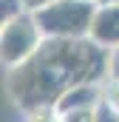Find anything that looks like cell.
<instances>
[{"instance_id":"30bf717a","label":"cell","mask_w":119,"mask_h":122,"mask_svg":"<svg viewBox=\"0 0 119 122\" xmlns=\"http://www.w3.org/2000/svg\"><path fill=\"white\" fill-rule=\"evenodd\" d=\"M96 122H119V114L111 108V105H99V117H96Z\"/></svg>"},{"instance_id":"7a4b0ae2","label":"cell","mask_w":119,"mask_h":122,"mask_svg":"<svg viewBox=\"0 0 119 122\" xmlns=\"http://www.w3.org/2000/svg\"><path fill=\"white\" fill-rule=\"evenodd\" d=\"M96 3L88 0H57L48 9L37 11V26L45 40H85L94 26Z\"/></svg>"},{"instance_id":"52a82bcc","label":"cell","mask_w":119,"mask_h":122,"mask_svg":"<svg viewBox=\"0 0 119 122\" xmlns=\"http://www.w3.org/2000/svg\"><path fill=\"white\" fill-rule=\"evenodd\" d=\"M105 105H111L119 114V80L116 77H108L105 80Z\"/></svg>"},{"instance_id":"7c38bea8","label":"cell","mask_w":119,"mask_h":122,"mask_svg":"<svg viewBox=\"0 0 119 122\" xmlns=\"http://www.w3.org/2000/svg\"><path fill=\"white\" fill-rule=\"evenodd\" d=\"M96 6H119V0H96Z\"/></svg>"},{"instance_id":"5b68a950","label":"cell","mask_w":119,"mask_h":122,"mask_svg":"<svg viewBox=\"0 0 119 122\" xmlns=\"http://www.w3.org/2000/svg\"><path fill=\"white\" fill-rule=\"evenodd\" d=\"M105 102V82H82L74 85L68 94H62L57 102V114H68V111H82V108H99Z\"/></svg>"},{"instance_id":"9c48e42d","label":"cell","mask_w":119,"mask_h":122,"mask_svg":"<svg viewBox=\"0 0 119 122\" xmlns=\"http://www.w3.org/2000/svg\"><path fill=\"white\" fill-rule=\"evenodd\" d=\"M26 122H62V117L57 111H40V114H29Z\"/></svg>"},{"instance_id":"4fadbf2b","label":"cell","mask_w":119,"mask_h":122,"mask_svg":"<svg viewBox=\"0 0 119 122\" xmlns=\"http://www.w3.org/2000/svg\"><path fill=\"white\" fill-rule=\"evenodd\" d=\"M88 3H96V0H88Z\"/></svg>"},{"instance_id":"3957f363","label":"cell","mask_w":119,"mask_h":122,"mask_svg":"<svg viewBox=\"0 0 119 122\" xmlns=\"http://www.w3.org/2000/svg\"><path fill=\"white\" fill-rule=\"evenodd\" d=\"M43 40H45V34L37 26L34 14L23 11V14L6 20L3 29H0V57H3L6 71H14L29 57H34L37 48L43 46Z\"/></svg>"},{"instance_id":"ba28073f","label":"cell","mask_w":119,"mask_h":122,"mask_svg":"<svg viewBox=\"0 0 119 122\" xmlns=\"http://www.w3.org/2000/svg\"><path fill=\"white\" fill-rule=\"evenodd\" d=\"M20 3H23V11H29V14H37V11L48 9L51 3H57V0H20Z\"/></svg>"},{"instance_id":"277c9868","label":"cell","mask_w":119,"mask_h":122,"mask_svg":"<svg viewBox=\"0 0 119 122\" xmlns=\"http://www.w3.org/2000/svg\"><path fill=\"white\" fill-rule=\"evenodd\" d=\"M88 37L108 51L119 48V6H96Z\"/></svg>"},{"instance_id":"8992f818","label":"cell","mask_w":119,"mask_h":122,"mask_svg":"<svg viewBox=\"0 0 119 122\" xmlns=\"http://www.w3.org/2000/svg\"><path fill=\"white\" fill-rule=\"evenodd\" d=\"M62 122H96L99 117V108H82V111H68V114H60Z\"/></svg>"},{"instance_id":"6da1fadb","label":"cell","mask_w":119,"mask_h":122,"mask_svg":"<svg viewBox=\"0 0 119 122\" xmlns=\"http://www.w3.org/2000/svg\"><path fill=\"white\" fill-rule=\"evenodd\" d=\"M111 51L85 40H43L37 54L6 74V91L23 114L54 111L62 94L82 82L108 80Z\"/></svg>"},{"instance_id":"8fae6325","label":"cell","mask_w":119,"mask_h":122,"mask_svg":"<svg viewBox=\"0 0 119 122\" xmlns=\"http://www.w3.org/2000/svg\"><path fill=\"white\" fill-rule=\"evenodd\" d=\"M108 77H116V80H119V48L111 51V60H108Z\"/></svg>"}]
</instances>
